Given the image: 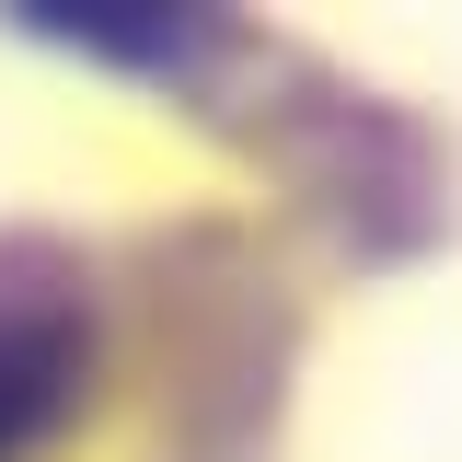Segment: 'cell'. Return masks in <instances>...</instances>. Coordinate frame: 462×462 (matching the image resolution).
I'll list each match as a JSON object with an SVG mask.
<instances>
[{"label": "cell", "mask_w": 462, "mask_h": 462, "mask_svg": "<svg viewBox=\"0 0 462 462\" xmlns=\"http://www.w3.org/2000/svg\"><path fill=\"white\" fill-rule=\"evenodd\" d=\"M105 278L69 231H0V462L47 451L93 393Z\"/></svg>", "instance_id": "2"}, {"label": "cell", "mask_w": 462, "mask_h": 462, "mask_svg": "<svg viewBox=\"0 0 462 462\" xmlns=\"http://www.w3.org/2000/svg\"><path fill=\"white\" fill-rule=\"evenodd\" d=\"M151 324L185 358H162V462H266L289 370V300L254 266V243L220 220L173 231V266H151Z\"/></svg>", "instance_id": "1"}]
</instances>
